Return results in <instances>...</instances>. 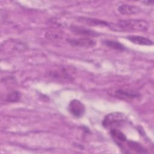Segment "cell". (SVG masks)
Instances as JSON below:
<instances>
[{
    "instance_id": "4fadbf2b",
    "label": "cell",
    "mask_w": 154,
    "mask_h": 154,
    "mask_svg": "<svg viewBox=\"0 0 154 154\" xmlns=\"http://www.w3.org/2000/svg\"><path fill=\"white\" fill-rule=\"evenodd\" d=\"M22 97L21 93L18 91H13L8 93L6 97V100L8 102L13 103L18 102L20 100Z\"/></svg>"
},
{
    "instance_id": "9a60e30c",
    "label": "cell",
    "mask_w": 154,
    "mask_h": 154,
    "mask_svg": "<svg viewBox=\"0 0 154 154\" xmlns=\"http://www.w3.org/2000/svg\"><path fill=\"white\" fill-rule=\"evenodd\" d=\"M142 2L145 4H146V5H152L153 4L154 1H143Z\"/></svg>"
},
{
    "instance_id": "5b68a950",
    "label": "cell",
    "mask_w": 154,
    "mask_h": 154,
    "mask_svg": "<svg viewBox=\"0 0 154 154\" xmlns=\"http://www.w3.org/2000/svg\"><path fill=\"white\" fill-rule=\"evenodd\" d=\"M67 42L72 46H78V47H85V48L93 47L96 44V42L94 40L88 37L69 38L67 40Z\"/></svg>"
},
{
    "instance_id": "5bb4252c",
    "label": "cell",
    "mask_w": 154,
    "mask_h": 154,
    "mask_svg": "<svg viewBox=\"0 0 154 154\" xmlns=\"http://www.w3.org/2000/svg\"><path fill=\"white\" fill-rule=\"evenodd\" d=\"M45 37L47 38L54 40H60L63 37V33L60 31H48L45 33Z\"/></svg>"
},
{
    "instance_id": "7a4b0ae2",
    "label": "cell",
    "mask_w": 154,
    "mask_h": 154,
    "mask_svg": "<svg viewBox=\"0 0 154 154\" xmlns=\"http://www.w3.org/2000/svg\"><path fill=\"white\" fill-rule=\"evenodd\" d=\"M126 122L124 114L119 112H114L106 115L102 120V126L106 129L119 128Z\"/></svg>"
},
{
    "instance_id": "52a82bcc",
    "label": "cell",
    "mask_w": 154,
    "mask_h": 154,
    "mask_svg": "<svg viewBox=\"0 0 154 154\" xmlns=\"http://www.w3.org/2000/svg\"><path fill=\"white\" fill-rule=\"evenodd\" d=\"M115 96L120 99L128 100L139 97L140 94L134 91L119 89L115 91Z\"/></svg>"
},
{
    "instance_id": "30bf717a",
    "label": "cell",
    "mask_w": 154,
    "mask_h": 154,
    "mask_svg": "<svg viewBox=\"0 0 154 154\" xmlns=\"http://www.w3.org/2000/svg\"><path fill=\"white\" fill-rule=\"evenodd\" d=\"M126 38L135 45L143 46H151L153 45V42L150 39L140 35H130L126 36Z\"/></svg>"
},
{
    "instance_id": "3957f363",
    "label": "cell",
    "mask_w": 154,
    "mask_h": 154,
    "mask_svg": "<svg viewBox=\"0 0 154 154\" xmlns=\"http://www.w3.org/2000/svg\"><path fill=\"white\" fill-rule=\"evenodd\" d=\"M68 109L69 112L76 118H80L83 116L85 111V105L80 100L73 99L69 104Z\"/></svg>"
},
{
    "instance_id": "6da1fadb",
    "label": "cell",
    "mask_w": 154,
    "mask_h": 154,
    "mask_svg": "<svg viewBox=\"0 0 154 154\" xmlns=\"http://www.w3.org/2000/svg\"><path fill=\"white\" fill-rule=\"evenodd\" d=\"M149 27V23L143 19L121 20L116 24L110 23L109 28L120 31H143Z\"/></svg>"
},
{
    "instance_id": "ba28073f",
    "label": "cell",
    "mask_w": 154,
    "mask_h": 154,
    "mask_svg": "<svg viewBox=\"0 0 154 154\" xmlns=\"http://www.w3.org/2000/svg\"><path fill=\"white\" fill-rule=\"evenodd\" d=\"M109 133L113 141L120 147L127 140L126 135L118 128L110 129Z\"/></svg>"
},
{
    "instance_id": "8992f818",
    "label": "cell",
    "mask_w": 154,
    "mask_h": 154,
    "mask_svg": "<svg viewBox=\"0 0 154 154\" xmlns=\"http://www.w3.org/2000/svg\"><path fill=\"white\" fill-rule=\"evenodd\" d=\"M70 29L75 34L84 37H96L100 35V34L97 32L79 26L72 25L70 26Z\"/></svg>"
},
{
    "instance_id": "9c48e42d",
    "label": "cell",
    "mask_w": 154,
    "mask_h": 154,
    "mask_svg": "<svg viewBox=\"0 0 154 154\" xmlns=\"http://www.w3.org/2000/svg\"><path fill=\"white\" fill-rule=\"evenodd\" d=\"M78 20L81 23H85L87 25L90 26H106L109 27L110 23L103 20H100L98 19H93V18H89V17H79Z\"/></svg>"
},
{
    "instance_id": "8fae6325",
    "label": "cell",
    "mask_w": 154,
    "mask_h": 154,
    "mask_svg": "<svg viewBox=\"0 0 154 154\" xmlns=\"http://www.w3.org/2000/svg\"><path fill=\"white\" fill-rule=\"evenodd\" d=\"M118 11L120 13L123 15H131L140 13V8L135 5L123 4L118 7Z\"/></svg>"
},
{
    "instance_id": "7c38bea8",
    "label": "cell",
    "mask_w": 154,
    "mask_h": 154,
    "mask_svg": "<svg viewBox=\"0 0 154 154\" xmlns=\"http://www.w3.org/2000/svg\"><path fill=\"white\" fill-rule=\"evenodd\" d=\"M102 43L105 45L112 49L118 50L120 51H123L126 49V47L123 45H122L121 43L117 41L111 40H104L102 41Z\"/></svg>"
},
{
    "instance_id": "277c9868",
    "label": "cell",
    "mask_w": 154,
    "mask_h": 154,
    "mask_svg": "<svg viewBox=\"0 0 154 154\" xmlns=\"http://www.w3.org/2000/svg\"><path fill=\"white\" fill-rule=\"evenodd\" d=\"M120 148L124 150H129L128 153H131L132 152L138 153H145L148 152L147 149L140 143L132 140H127Z\"/></svg>"
}]
</instances>
